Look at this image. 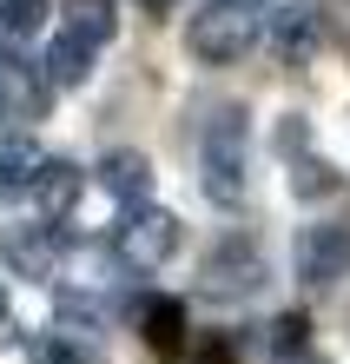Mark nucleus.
<instances>
[{"label": "nucleus", "instance_id": "1", "mask_svg": "<svg viewBox=\"0 0 350 364\" xmlns=\"http://www.w3.org/2000/svg\"><path fill=\"white\" fill-rule=\"evenodd\" d=\"M245 146H251V119L245 106H225L205 126L199 166H205V199L212 205H245Z\"/></svg>", "mask_w": 350, "mask_h": 364}, {"label": "nucleus", "instance_id": "14", "mask_svg": "<svg viewBox=\"0 0 350 364\" xmlns=\"http://www.w3.org/2000/svg\"><path fill=\"white\" fill-rule=\"evenodd\" d=\"M271 351H278V358H304V351H311V318H304V311H278Z\"/></svg>", "mask_w": 350, "mask_h": 364}, {"label": "nucleus", "instance_id": "10", "mask_svg": "<svg viewBox=\"0 0 350 364\" xmlns=\"http://www.w3.org/2000/svg\"><path fill=\"white\" fill-rule=\"evenodd\" d=\"M80 186H86V173H80L73 159H47V166H40V179H33V192H27V199H33L40 212H47V219H60V212H73Z\"/></svg>", "mask_w": 350, "mask_h": 364}, {"label": "nucleus", "instance_id": "21", "mask_svg": "<svg viewBox=\"0 0 350 364\" xmlns=\"http://www.w3.org/2000/svg\"><path fill=\"white\" fill-rule=\"evenodd\" d=\"M245 7H258V14H265V7H271V0H245Z\"/></svg>", "mask_w": 350, "mask_h": 364}, {"label": "nucleus", "instance_id": "8", "mask_svg": "<svg viewBox=\"0 0 350 364\" xmlns=\"http://www.w3.org/2000/svg\"><path fill=\"white\" fill-rule=\"evenodd\" d=\"M271 53L284 67H311L317 53V7H278L271 14Z\"/></svg>", "mask_w": 350, "mask_h": 364}, {"label": "nucleus", "instance_id": "6", "mask_svg": "<svg viewBox=\"0 0 350 364\" xmlns=\"http://www.w3.org/2000/svg\"><path fill=\"white\" fill-rule=\"evenodd\" d=\"M297 278L311 291L350 278V225H304L297 232Z\"/></svg>", "mask_w": 350, "mask_h": 364}, {"label": "nucleus", "instance_id": "11", "mask_svg": "<svg viewBox=\"0 0 350 364\" xmlns=\"http://www.w3.org/2000/svg\"><path fill=\"white\" fill-rule=\"evenodd\" d=\"M60 33L99 53L106 40L119 33V7H113V0H67V27H60Z\"/></svg>", "mask_w": 350, "mask_h": 364}, {"label": "nucleus", "instance_id": "17", "mask_svg": "<svg viewBox=\"0 0 350 364\" xmlns=\"http://www.w3.org/2000/svg\"><path fill=\"white\" fill-rule=\"evenodd\" d=\"M33 364H86V345L67 331H40L33 338Z\"/></svg>", "mask_w": 350, "mask_h": 364}, {"label": "nucleus", "instance_id": "12", "mask_svg": "<svg viewBox=\"0 0 350 364\" xmlns=\"http://www.w3.org/2000/svg\"><path fill=\"white\" fill-rule=\"evenodd\" d=\"M139 331H146V345H159V351H172V345H185V305L179 298H165V291H152V298H139Z\"/></svg>", "mask_w": 350, "mask_h": 364}, {"label": "nucleus", "instance_id": "20", "mask_svg": "<svg viewBox=\"0 0 350 364\" xmlns=\"http://www.w3.org/2000/svg\"><path fill=\"white\" fill-rule=\"evenodd\" d=\"M139 7H146V14H172L179 0H139Z\"/></svg>", "mask_w": 350, "mask_h": 364}, {"label": "nucleus", "instance_id": "18", "mask_svg": "<svg viewBox=\"0 0 350 364\" xmlns=\"http://www.w3.org/2000/svg\"><path fill=\"white\" fill-rule=\"evenodd\" d=\"M271 146H278V153H284V159H304V119H284Z\"/></svg>", "mask_w": 350, "mask_h": 364}, {"label": "nucleus", "instance_id": "3", "mask_svg": "<svg viewBox=\"0 0 350 364\" xmlns=\"http://www.w3.org/2000/svg\"><path fill=\"white\" fill-rule=\"evenodd\" d=\"M265 278H271L265 252H258L245 232H231V239H218V245L205 252L199 291H205V298H225V305H238V298H258V291H265Z\"/></svg>", "mask_w": 350, "mask_h": 364}, {"label": "nucleus", "instance_id": "13", "mask_svg": "<svg viewBox=\"0 0 350 364\" xmlns=\"http://www.w3.org/2000/svg\"><path fill=\"white\" fill-rule=\"evenodd\" d=\"M40 73H47V87H86L93 80V47H80V40L53 33L47 60H40Z\"/></svg>", "mask_w": 350, "mask_h": 364}, {"label": "nucleus", "instance_id": "5", "mask_svg": "<svg viewBox=\"0 0 350 364\" xmlns=\"http://www.w3.org/2000/svg\"><path fill=\"white\" fill-rule=\"evenodd\" d=\"M0 259H7L13 278H53L60 259H67V232L53 219H20L0 232Z\"/></svg>", "mask_w": 350, "mask_h": 364}, {"label": "nucleus", "instance_id": "2", "mask_svg": "<svg viewBox=\"0 0 350 364\" xmlns=\"http://www.w3.org/2000/svg\"><path fill=\"white\" fill-rule=\"evenodd\" d=\"M185 47L199 53L205 67L245 60L258 47V7H245V0H205V7L192 14V27H185Z\"/></svg>", "mask_w": 350, "mask_h": 364}, {"label": "nucleus", "instance_id": "15", "mask_svg": "<svg viewBox=\"0 0 350 364\" xmlns=\"http://www.w3.org/2000/svg\"><path fill=\"white\" fill-rule=\"evenodd\" d=\"M291 192H297V199H324V192H337V173L304 153V159H291Z\"/></svg>", "mask_w": 350, "mask_h": 364}, {"label": "nucleus", "instance_id": "9", "mask_svg": "<svg viewBox=\"0 0 350 364\" xmlns=\"http://www.w3.org/2000/svg\"><path fill=\"white\" fill-rule=\"evenodd\" d=\"M99 186L119 199V212L152 205V166H146V153H106L99 159Z\"/></svg>", "mask_w": 350, "mask_h": 364}, {"label": "nucleus", "instance_id": "16", "mask_svg": "<svg viewBox=\"0 0 350 364\" xmlns=\"http://www.w3.org/2000/svg\"><path fill=\"white\" fill-rule=\"evenodd\" d=\"M47 0H0V27H7L13 40H27V33H40V27H47Z\"/></svg>", "mask_w": 350, "mask_h": 364}, {"label": "nucleus", "instance_id": "7", "mask_svg": "<svg viewBox=\"0 0 350 364\" xmlns=\"http://www.w3.org/2000/svg\"><path fill=\"white\" fill-rule=\"evenodd\" d=\"M47 153H40L33 133H0V199H27Z\"/></svg>", "mask_w": 350, "mask_h": 364}, {"label": "nucleus", "instance_id": "19", "mask_svg": "<svg viewBox=\"0 0 350 364\" xmlns=\"http://www.w3.org/2000/svg\"><path fill=\"white\" fill-rule=\"evenodd\" d=\"M0 119H13V73L0 67Z\"/></svg>", "mask_w": 350, "mask_h": 364}, {"label": "nucleus", "instance_id": "22", "mask_svg": "<svg viewBox=\"0 0 350 364\" xmlns=\"http://www.w3.org/2000/svg\"><path fill=\"white\" fill-rule=\"evenodd\" d=\"M0 318H7V285H0Z\"/></svg>", "mask_w": 350, "mask_h": 364}, {"label": "nucleus", "instance_id": "4", "mask_svg": "<svg viewBox=\"0 0 350 364\" xmlns=\"http://www.w3.org/2000/svg\"><path fill=\"white\" fill-rule=\"evenodd\" d=\"M179 219H172L165 205H133V212H119V225H113V252H119V265H133V272H159L172 265V252H179Z\"/></svg>", "mask_w": 350, "mask_h": 364}]
</instances>
